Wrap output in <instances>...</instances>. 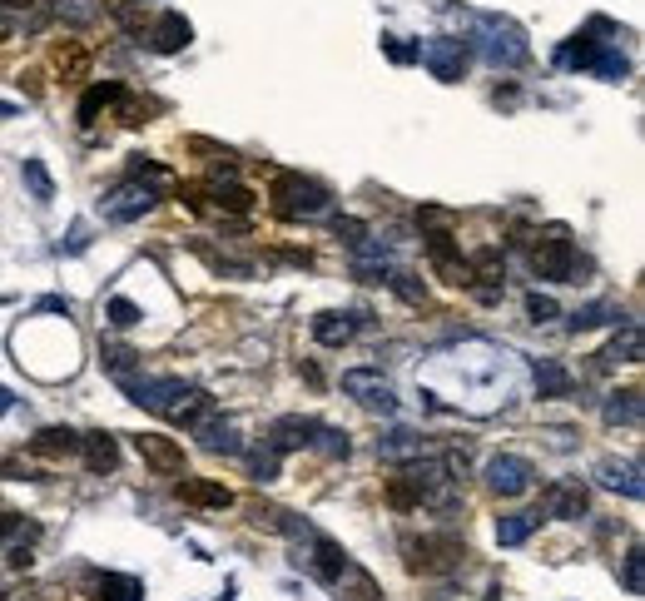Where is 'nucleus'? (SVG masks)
<instances>
[{"label": "nucleus", "mask_w": 645, "mask_h": 601, "mask_svg": "<svg viewBox=\"0 0 645 601\" xmlns=\"http://www.w3.org/2000/svg\"><path fill=\"white\" fill-rule=\"evenodd\" d=\"M477 50L502 65V70H516L531 60V45H526V30L507 20V15H477Z\"/></svg>", "instance_id": "1"}, {"label": "nucleus", "mask_w": 645, "mask_h": 601, "mask_svg": "<svg viewBox=\"0 0 645 601\" xmlns=\"http://www.w3.org/2000/svg\"><path fill=\"white\" fill-rule=\"evenodd\" d=\"M273 209L283 219H318L328 209V189L318 179H303V174H278L273 179Z\"/></svg>", "instance_id": "2"}, {"label": "nucleus", "mask_w": 645, "mask_h": 601, "mask_svg": "<svg viewBox=\"0 0 645 601\" xmlns=\"http://www.w3.org/2000/svg\"><path fill=\"white\" fill-rule=\"evenodd\" d=\"M531 264L541 279L551 284H576V249H571V229L566 224H551L541 229V244L531 249Z\"/></svg>", "instance_id": "3"}, {"label": "nucleus", "mask_w": 645, "mask_h": 601, "mask_svg": "<svg viewBox=\"0 0 645 601\" xmlns=\"http://www.w3.org/2000/svg\"><path fill=\"white\" fill-rule=\"evenodd\" d=\"M467 40H452V35H437V40H422L417 45V60L432 70V80H442V85H457L462 80V70H467Z\"/></svg>", "instance_id": "4"}, {"label": "nucleus", "mask_w": 645, "mask_h": 601, "mask_svg": "<svg viewBox=\"0 0 645 601\" xmlns=\"http://www.w3.org/2000/svg\"><path fill=\"white\" fill-rule=\"evenodd\" d=\"M154 204H159V194H154L149 184H139V179H125V184H115V189L100 199V214H105L110 224H129V219H144Z\"/></svg>", "instance_id": "5"}, {"label": "nucleus", "mask_w": 645, "mask_h": 601, "mask_svg": "<svg viewBox=\"0 0 645 601\" xmlns=\"http://www.w3.org/2000/svg\"><path fill=\"white\" fill-rule=\"evenodd\" d=\"M407 567L412 572H457L462 567V542L457 537H422V542H407Z\"/></svg>", "instance_id": "6"}, {"label": "nucleus", "mask_w": 645, "mask_h": 601, "mask_svg": "<svg viewBox=\"0 0 645 601\" xmlns=\"http://www.w3.org/2000/svg\"><path fill=\"white\" fill-rule=\"evenodd\" d=\"M531 482H536V467L516 452H502V457L487 462V487L497 497H521V492H531Z\"/></svg>", "instance_id": "7"}, {"label": "nucleus", "mask_w": 645, "mask_h": 601, "mask_svg": "<svg viewBox=\"0 0 645 601\" xmlns=\"http://www.w3.org/2000/svg\"><path fill=\"white\" fill-rule=\"evenodd\" d=\"M343 393H353L363 408H373V413H392L397 408V398H392V388H387V378L378 368H348L343 373Z\"/></svg>", "instance_id": "8"}, {"label": "nucleus", "mask_w": 645, "mask_h": 601, "mask_svg": "<svg viewBox=\"0 0 645 601\" xmlns=\"http://www.w3.org/2000/svg\"><path fill=\"white\" fill-rule=\"evenodd\" d=\"M125 388L134 393L139 408H149V413H174V403L184 398L189 383H184V378H144V383H139V378H125Z\"/></svg>", "instance_id": "9"}, {"label": "nucleus", "mask_w": 645, "mask_h": 601, "mask_svg": "<svg viewBox=\"0 0 645 601\" xmlns=\"http://www.w3.org/2000/svg\"><path fill=\"white\" fill-rule=\"evenodd\" d=\"M586 507H591V497H586L581 482H551V487L541 492V512H546V517L576 522V517H586Z\"/></svg>", "instance_id": "10"}, {"label": "nucleus", "mask_w": 645, "mask_h": 601, "mask_svg": "<svg viewBox=\"0 0 645 601\" xmlns=\"http://www.w3.org/2000/svg\"><path fill=\"white\" fill-rule=\"evenodd\" d=\"M313 433H318V423H313V418L288 413V418H273V428H268V448H273V452L313 448Z\"/></svg>", "instance_id": "11"}, {"label": "nucleus", "mask_w": 645, "mask_h": 601, "mask_svg": "<svg viewBox=\"0 0 645 601\" xmlns=\"http://www.w3.org/2000/svg\"><path fill=\"white\" fill-rule=\"evenodd\" d=\"M134 448H139V457H144L154 472H184V448H179L174 438H164V433H139Z\"/></svg>", "instance_id": "12"}, {"label": "nucleus", "mask_w": 645, "mask_h": 601, "mask_svg": "<svg viewBox=\"0 0 645 601\" xmlns=\"http://www.w3.org/2000/svg\"><path fill=\"white\" fill-rule=\"evenodd\" d=\"M596 482H601V487H611V492H626L631 502L645 492L641 462H616V457H601V462H596Z\"/></svg>", "instance_id": "13"}, {"label": "nucleus", "mask_w": 645, "mask_h": 601, "mask_svg": "<svg viewBox=\"0 0 645 601\" xmlns=\"http://www.w3.org/2000/svg\"><path fill=\"white\" fill-rule=\"evenodd\" d=\"M194 40V25L179 15V10H169V15H159L154 20V30H149V45L159 50V55H179L184 45Z\"/></svg>", "instance_id": "14"}, {"label": "nucleus", "mask_w": 645, "mask_h": 601, "mask_svg": "<svg viewBox=\"0 0 645 601\" xmlns=\"http://www.w3.org/2000/svg\"><path fill=\"white\" fill-rule=\"evenodd\" d=\"M303 542L313 547V577H318V582H338V572L348 567V552H343L338 542H328L323 532H308Z\"/></svg>", "instance_id": "15"}, {"label": "nucleus", "mask_w": 645, "mask_h": 601, "mask_svg": "<svg viewBox=\"0 0 645 601\" xmlns=\"http://www.w3.org/2000/svg\"><path fill=\"white\" fill-rule=\"evenodd\" d=\"M601 418H606L611 428H641V418H645L641 388H621V393H611V398H606V408H601Z\"/></svg>", "instance_id": "16"}, {"label": "nucleus", "mask_w": 645, "mask_h": 601, "mask_svg": "<svg viewBox=\"0 0 645 601\" xmlns=\"http://www.w3.org/2000/svg\"><path fill=\"white\" fill-rule=\"evenodd\" d=\"M353 333H358V313H318L313 318V338L323 348H343Z\"/></svg>", "instance_id": "17"}, {"label": "nucleus", "mask_w": 645, "mask_h": 601, "mask_svg": "<svg viewBox=\"0 0 645 601\" xmlns=\"http://www.w3.org/2000/svg\"><path fill=\"white\" fill-rule=\"evenodd\" d=\"M502 279H507V264H502V254H497V249H487V254H477V259H472V284H482V299H497Z\"/></svg>", "instance_id": "18"}, {"label": "nucleus", "mask_w": 645, "mask_h": 601, "mask_svg": "<svg viewBox=\"0 0 645 601\" xmlns=\"http://www.w3.org/2000/svg\"><path fill=\"white\" fill-rule=\"evenodd\" d=\"M194 433H199V443H204L209 452H229V457H234V452H244V443H239V433H234L229 423H219L214 413H209L204 423H194Z\"/></svg>", "instance_id": "19"}, {"label": "nucleus", "mask_w": 645, "mask_h": 601, "mask_svg": "<svg viewBox=\"0 0 645 601\" xmlns=\"http://www.w3.org/2000/svg\"><path fill=\"white\" fill-rule=\"evenodd\" d=\"M80 448H85V467H90V472H115L120 448H115L110 433H90V438H80Z\"/></svg>", "instance_id": "20"}, {"label": "nucleus", "mask_w": 645, "mask_h": 601, "mask_svg": "<svg viewBox=\"0 0 645 601\" xmlns=\"http://www.w3.org/2000/svg\"><path fill=\"white\" fill-rule=\"evenodd\" d=\"M606 363H641L645 358V343H641V323H626L616 338H611V348L601 353Z\"/></svg>", "instance_id": "21"}, {"label": "nucleus", "mask_w": 645, "mask_h": 601, "mask_svg": "<svg viewBox=\"0 0 645 601\" xmlns=\"http://www.w3.org/2000/svg\"><path fill=\"white\" fill-rule=\"evenodd\" d=\"M536 522H541V512H507V517H497V542L502 547H521L536 532Z\"/></svg>", "instance_id": "22"}, {"label": "nucleus", "mask_w": 645, "mask_h": 601, "mask_svg": "<svg viewBox=\"0 0 645 601\" xmlns=\"http://www.w3.org/2000/svg\"><path fill=\"white\" fill-rule=\"evenodd\" d=\"M571 388H576V378H571L561 363H551V358L536 363V393H541V398H566Z\"/></svg>", "instance_id": "23"}, {"label": "nucleus", "mask_w": 645, "mask_h": 601, "mask_svg": "<svg viewBox=\"0 0 645 601\" xmlns=\"http://www.w3.org/2000/svg\"><path fill=\"white\" fill-rule=\"evenodd\" d=\"M209 413H214V398H209V393H199V388H184V398L174 403V413H169V418H174V423H184V428H194V423H204Z\"/></svg>", "instance_id": "24"}, {"label": "nucleus", "mask_w": 645, "mask_h": 601, "mask_svg": "<svg viewBox=\"0 0 645 601\" xmlns=\"http://www.w3.org/2000/svg\"><path fill=\"white\" fill-rule=\"evenodd\" d=\"M35 457H70V452H80V433H70V428H45L35 443H30Z\"/></svg>", "instance_id": "25"}, {"label": "nucleus", "mask_w": 645, "mask_h": 601, "mask_svg": "<svg viewBox=\"0 0 645 601\" xmlns=\"http://www.w3.org/2000/svg\"><path fill=\"white\" fill-rule=\"evenodd\" d=\"M378 452H383L387 462H412V457H422V438L407 433V428H397V433L378 438Z\"/></svg>", "instance_id": "26"}, {"label": "nucleus", "mask_w": 645, "mask_h": 601, "mask_svg": "<svg viewBox=\"0 0 645 601\" xmlns=\"http://www.w3.org/2000/svg\"><path fill=\"white\" fill-rule=\"evenodd\" d=\"M120 100H125L120 85H90L85 100H80V125H95V115H100L105 105H120Z\"/></svg>", "instance_id": "27"}, {"label": "nucleus", "mask_w": 645, "mask_h": 601, "mask_svg": "<svg viewBox=\"0 0 645 601\" xmlns=\"http://www.w3.org/2000/svg\"><path fill=\"white\" fill-rule=\"evenodd\" d=\"M179 497H184V502H204V507H229V502H234V492H229V487H219V482H199V477H194V482H179Z\"/></svg>", "instance_id": "28"}, {"label": "nucleus", "mask_w": 645, "mask_h": 601, "mask_svg": "<svg viewBox=\"0 0 645 601\" xmlns=\"http://www.w3.org/2000/svg\"><path fill=\"white\" fill-rule=\"evenodd\" d=\"M338 582H343V592H348V601H383V592H378V582H373V577H368L363 567H353V562H348V567L338 572Z\"/></svg>", "instance_id": "29"}, {"label": "nucleus", "mask_w": 645, "mask_h": 601, "mask_svg": "<svg viewBox=\"0 0 645 601\" xmlns=\"http://www.w3.org/2000/svg\"><path fill=\"white\" fill-rule=\"evenodd\" d=\"M129 179H139V184H149V189L159 194V189H169V184H174V169H164V164H154V159L134 154V159H129Z\"/></svg>", "instance_id": "30"}, {"label": "nucleus", "mask_w": 645, "mask_h": 601, "mask_svg": "<svg viewBox=\"0 0 645 601\" xmlns=\"http://www.w3.org/2000/svg\"><path fill=\"white\" fill-rule=\"evenodd\" d=\"M20 179H25V189L35 194V204H50V199H55V179H50V169H45L40 159H25V164H20Z\"/></svg>", "instance_id": "31"}, {"label": "nucleus", "mask_w": 645, "mask_h": 601, "mask_svg": "<svg viewBox=\"0 0 645 601\" xmlns=\"http://www.w3.org/2000/svg\"><path fill=\"white\" fill-rule=\"evenodd\" d=\"M591 70H596V75H606V80H626V75H631L626 55H621V50H611V45H596V55H591Z\"/></svg>", "instance_id": "32"}, {"label": "nucleus", "mask_w": 645, "mask_h": 601, "mask_svg": "<svg viewBox=\"0 0 645 601\" xmlns=\"http://www.w3.org/2000/svg\"><path fill=\"white\" fill-rule=\"evenodd\" d=\"M214 199H219V209H229V214H249V209H254V194H249L244 184H224V179H219Z\"/></svg>", "instance_id": "33"}, {"label": "nucleus", "mask_w": 645, "mask_h": 601, "mask_svg": "<svg viewBox=\"0 0 645 601\" xmlns=\"http://www.w3.org/2000/svg\"><path fill=\"white\" fill-rule=\"evenodd\" d=\"M50 10H55V20H70L75 30L95 20V5L90 0H50Z\"/></svg>", "instance_id": "34"}, {"label": "nucleus", "mask_w": 645, "mask_h": 601, "mask_svg": "<svg viewBox=\"0 0 645 601\" xmlns=\"http://www.w3.org/2000/svg\"><path fill=\"white\" fill-rule=\"evenodd\" d=\"M313 448L323 452V457H348V452H353V443H348V433H338V428H323V423H318Z\"/></svg>", "instance_id": "35"}, {"label": "nucleus", "mask_w": 645, "mask_h": 601, "mask_svg": "<svg viewBox=\"0 0 645 601\" xmlns=\"http://www.w3.org/2000/svg\"><path fill=\"white\" fill-rule=\"evenodd\" d=\"M100 601H144V592H139V582H129V577H105V582H100Z\"/></svg>", "instance_id": "36"}, {"label": "nucleus", "mask_w": 645, "mask_h": 601, "mask_svg": "<svg viewBox=\"0 0 645 601\" xmlns=\"http://www.w3.org/2000/svg\"><path fill=\"white\" fill-rule=\"evenodd\" d=\"M596 323H611V308H606V303H586V308L571 313V328H576V333H581V328H596Z\"/></svg>", "instance_id": "37"}, {"label": "nucleus", "mask_w": 645, "mask_h": 601, "mask_svg": "<svg viewBox=\"0 0 645 601\" xmlns=\"http://www.w3.org/2000/svg\"><path fill=\"white\" fill-rule=\"evenodd\" d=\"M387 502H392V507H422V492H417L407 477H392V487H387Z\"/></svg>", "instance_id": "38"}, {"label": "nucleus", "mask_w": 645, "mask_h": 601, "mask_svg": "<svg viewBox=\"0 0 645 601\" xmlns=\"http://www.w3.org/2000/svg\"><path fill=\"white\" fill-rule=\"evenodd\" d=\"M134 358H139V353H129V348H105V368H110L120 383L134 378Z\"/></svg>", "instance_id": "39"}, {"label": "nucleus", "mask_w": 645, "mask_h": 601, "mask_svg": "<svg viewBox=\"0 0 645 601\" xmlns=\"http://www.w3.org/2000/svg\"><path fill=\"white\" fill-rule=\"evenodd\" d=\"M626 592H631V597H641V592H645V562H641V547H631V552H626Z\"/></svg>", "instance_id": "40"}, {"label": "nucleus", "mask_w": 645, "mask_h": 601, "mask_svg": "<svg viewBox=\"0 0 645 601\" xmlns=\"http://www.w3.org/2000/svg\"><path fill=\"white\" fill-rule=\"evenodd\" d=\"M105 313H110V323H115V328H134V323L144 318V313H139L129 299H110V308H105Z\"/></svg>", "instance_id": "41"}, {"label": "nucleus", "mask_w": 645, "mask_h": 601, "mask_svg": "<svg viewBox=\"0 0 645 601\" xmlns=\"http://www.w3.org/2000/svg\"><path fill=\"white\" fill-rule=\"evenodd\" d=\"M249 467H254L258 482H273V477H278V452H273V448H268V452H254V457H249Z\"/></svg>", "instance_id": "42"}, {"label": "nucleus", "mask_w": 645, "mask_h": 601, "mask_svg": "<svg viewBox=\"0 0 645 601\" xmlns=\"http://www.w3.org/2000/svg\"><path fill=\"white\" fill-rule=\"evenodd\" d=\"M383 50L392 65H412V60H417V45H402L397 35H383Z\"/></svg>", "instance_id": "43"}, {"label": "nucleus", "mask_w": 645, "mask_h": 601, "mask_svg": "<svg viewBox=\"0 0 645 601\" xmlns=\"http://www.w3.org/2000/svg\"><path fill=\"white\" fill-rule=\"evenodd\" d=\"M387 284H392V289H397V294H402L407 303H422V284H417L412 274H392Z\"/></svg>", "instance_id": "44"}, {"label": "nucleus", "mask_w": 645, "mask_h": 601, "mask_svg": "<svg viewBox=\"0 0 645 601\" xmlns=\"http://www.w3.org/2000/svg\"><path fill=\"white\" fill-rule=\"evenodd\" d=\"M526 313H531L536 323H546V318H556V299H546V294H531V299H526Z\"/></svg>", "instance_id": "45"}, {"label": "nucleus", "mask_w": 645, "mask_h": 601, "mask_svg": "<svg viewBox=\"0 0 645 601\" xmlns=\"http://www.w3.org/2000/svg\"><path fill=\"white\" fill-rule=\"evenodd\" d=\"M333 234H338V239H348V244H363V239H368V229H363L358 219H338V224H333Z\"/></svg>", "instance_id": "46"}, {"label": "nucleus", "mask_w": 645, "mask_h": 601, "mask_svg": "<svg viewBox=\"0 0 645 601\" xmlns=\"http://www.w3.org/2000/svg\"><path fill=\"white\" fill-rule=\"evenodd\" d=\"M80 249H90V229H85V224H75L70 239H65V254H80Z\"/></svg>", "instance_id": "47"}, {"label": "nucleus", "mask_w": 645, "mask_h": 601, "mask_svg": "<svg viewBox=\"0 0 645 601\" xmlns=\"http://www.w3.org/2000/svg\"><path fill=\"white\" fill-rule=\"evenodd\" d=\"M10 403H15V398H10V388H0V418L10 413Z\"/></svg>", "instance_id": "48"}, {"label": "nucleus", "mask_w": 645, "mask_h": 601, "mask_svg": "<svg viewBox=\"0 0 645 601\" xmlns=\"http://www.w3.org/2000/svg\"><path fill=\"white\" fill-rule=\"evenodd\" d=\"M0 5H5V10H25L30 0H0Z\"/></svg>", "instance_id": "49"}, {"label": "nucleus", "mask_w": 645, "mask_h": 601, "mask_svg": "<svg viewBox=\"0 0 645 601\" xmlns=\"http://www.w3.org/2000/svg\"><path fill=\"white\" fill-rule=\"evenodd\" d=\"M10 115H15V105H5V100H0V120H10Z\"/></svg>", "instance_id": "50"}, {"label": "nucleus", "mask_w": 645, "mask_h": 601, "mask_svg": "<svg viewBox=\"0 0 645 601\" xmlns=\"http://www.w3.org/2000/svg\"><path fill=\"white\" fill-rule=\"evenodd\" d=\"M5 601H30V592H5Z\"/></svg>", "instance_id": "51"}, {"label": "nucleus", "mask_w": 645, "mask_h": 601, "mask_svg": "<svg viewBox=\"0 0 645 601\" xmlns=\"http://www.w3.org/2000/svg\"><path fill=\"white\" fill-rule=\"evenodd\" d=\"M10 527H15V522H10V517H0V537H5V532H10Z\"/></svg>", "instance_id": "52"}]
</instances>
